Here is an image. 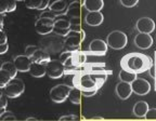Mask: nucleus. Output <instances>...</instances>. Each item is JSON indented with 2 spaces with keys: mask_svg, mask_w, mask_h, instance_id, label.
Returning a JSON list of instances; mask_svg holds the SVG:
<instances>
[{
  "mask_svg": "<svg viewBox=\"0 0 156 121\" xmlns=\"http://www.w3.org/2000/svg\"><path fill=\"white\" fill-rule=\"evenodd\" d=\"M152 64H153V60L150 56L142 53L126 54L120 60V66L122 69L136 73V75L147 71Z\"/></svg>",
  "mask_w": 156,
  "mask_h": 121,
  "instance_id": "nucleus-1",
  "label": "nucleus"
},
{
  "mask_svg": "<svg viewBox=\"0 0 156 121\" xmlns=\"http://www.w3.org/2000/svg\"><path fill=\"white\" fill-rule=\"evenodd\" d=\"M40 48L46 50L49 53H58L61 52L64 48V39L60 35L54 34L53 32L44 35L40 40Z\"/></svg>",
  "mask_w": 156,
  "mask_h": 121,
  "instance_id": "nucleus-2",
  "label": "nucleus"
},
{
  "mask_svg": "<svg viewBox=\"0 0 156 121\" xmlns=\"http://www.w3.org/2000/svg\"><path fill=\"white\" fill-rule=\"evenodd\" d=\"M128 42V38L127 35L124 32L120 30H114V32L110 33L107 35L106 38V43L110 48L114 49V50H122L127 46Z\"/></svg>",
  "mask_w": 156,
  "mask_h": 121,
  "instance_id": "nucleus-3",
  "label": "nucleus"
},
{
  "mask_svg": "<svg viewBox=\"0 0 156 121\" xmlns=\"http://www.w3.org/2000/svg\"><path fill=\"white\" fill-rule=\"evenodd\" d=\"M3 89H5V94L7 95V97L15 99V97H19L23 94L25 90V85L21 79L14 77L11 78V80L5 85Z\"/></svg>",
  "mask_w": 156,
  "mask_h": 121,
  "instance_id": "nucleus-4",
  "label": "nucleus"
},
{
  "mask_svg": "<svg viewBox=\"0 0 156 121\" xmlns=\"http://www.w3.org/2000/svg\"><path fill=\"white\" fill-rule=\"evenodd\" d=\"M71 32V23L69 19L65 14L58 15L53 23V33L56 35H60L62 37H65L68 33Z\"/></svg>",
  "mask_w": 156,
  "mask_h": 121,
  "instance_id": "nucleus-5",
  "label": "nucleus"
},
{
  "mask_svg": "<svg viewBox=\"0 0 156 121\" xmlns=\"http://www.w3.org/2000/svg\"><path fill=\"white\" fill-rule=\"evenodd\" d=\"M46 71L49 78L51 79H58L64 76L65 73V66L61 60H50L46 65Z\"/></svg>",
  "mask_w": 156,
  "mask_h": 121,
  "instance_id": "nucleus-6",
  "label": "nucleus"
},
{
  "mask_svg": "<svg viewBox=\"0 0 156 121\" xmlns=\"http://www.w3.org/2000/svg\"><path fill=\"white\" fill-rule=\"evenodd\" d=\"M72 85H58L50 90V99L54 103H63L68 97L69 90Z\"/></svg>",
  "mask_w": 156,
  "mask_h": 121,
  "instance_id": "nucleus-7",
  "label": "nucleus"
},
{
  "mask_svg": "<svg viewBox=\"0 0 156 121\" xmlns=\"http://www.w3.org/2000/svg\"><path fill=\"white\" fill-rule=\"evenodd\" d=\"M53 23L54 19H47V17H38L35 22V29L39 35L44 36L53 32Z\"/></svg>",
  "mask_w": 156,
  "mask_h": 121,
  "instance_id": "nucleus-8",
  "label": "nucleus"
},
{
  "mask_svg": "<svg viewBox=\"0 0 156 121\" xmlns=\"http://www.w3.org/2000/svg\"><path fill=\"white\" fill-rule=\"evenodd\" d=\"M81 42L83 40L80 37V30L79 32L71 30L64 37V47L67 50H76L77 48H79Z\"/></svg>",
  "mask_w": 156,
  "mask_h": 121,
  "instance_id": "nucleus-9",
  "label": "nucleus"
},
{
  "mask_svg": "<svg viewBox=\"0 0 156 121\" xmlns=\"http://www.w3.org/2000/svg\"><path fill=\"white\" fill-rule=\"evenodd\" d=\"M132 92L138 95H146L151 91V85L143 78H136L131 82Z\"/></svg>",
  "mask_w": 156,
  "mask_h": 121,
  "instance_id": "nucleus-10",
  "label": "nucleus"
},
{
  "mask_svg": "<svg viewBox=\"0 0 156 121\" xmlns=\"http://www.w3.org/2000/svg\"><path fill=\"white\" fill-rule=\"evenodd\" d=\"M107 43L102 39H93L89 44V52L92 55L103 56L107 52Z\"/></svg>",
  "mask_w": 156,
  "mask_h": 121,
  "instance_id": "nucleus-11",
  "label": "nucleus"
},
{
  "mask_svg": "<svg viewBox=\"0 0 156 121\" xmlns=\"http://www.w3.org/2000/svg\"><path fill=\"white\" fill-rule=\"evenodd\" d=\"M136 29L139 30V33H145V34H151L155 29V23L151 17L144 16L138 19V22L136 24Z\"/></svg>",
  "mask_w": 156,
  "mask_h": 121,
  "instance_id": "nucleus-12",
  "label": "nucleus"
},
{
  "mask_svg": "<svg viewBox=\"0 0 156 121\" xmlns=\"http://www.w3.org/2000/svg\"><path fill=\"white\" fill-rule=\"evenodd\" d=\"M134 44H136V48L141 49V50H146V49L151 48L152 44H153V38L150 34L139 33L134 37Z\"/></svg>",
  "mask_w": 156,
  "mask_h": 121,
  "instance_id": "nucleus-13",
  "label": "nucleus"
},
{
  "mask_svg": "<svg viewBox=\"0 0 156 121\" xmlns=\"http://www.w3.org/2000/svg\"><path fill=\"white\" fill-rule=\"evenodd\" d=\"M13 63H14L17 71L26 73V71L29 70V67H30V65H32L33 60H30L29 56H27L26 54H25V55L14 56V58H13Z\"/></svg>",
  "mask_w": 156,
  "mask_h": 121,
  "instance_id": "nucleus-14",
  "label": "nucleus"
},
{
  "mask_svg": "<svg viewBox=\"0 0 156 121\" xmlns=\"http://www.w3.org/2000/svg\"><path fill=\"white\" fill-rule=\"evenodd\" d=\"M116 94L120 99H129L130 95L132 94V88L131 83L125 82V81H119L116 85Z\"/></svg>",
  "mask_w": 156,
  "mask_h": 121,
  "instance_id": "nucleus-15",
  "label": "nucleus"
},
{
  "mask_svg": "<svg viewBox=\"0 0 156 121\" xmlns=\"http://www.w3.org/2000/svg\"><path fill=\"white\" fill-rule=\"evenodd\" d=\"M85 22L89 26H99L103 22V14L101 13V11H90V12H88L86 14Z\"/></svg>",
  "mask_w": 156,
  "mask_h": 121,
  "instance_id": "nucleus-16",
  "label": "nucleus"
},
{
  "mask_svg": "<svg viewBox=\"0 0 156 121\" xmlns=\"http://www.w3.org/2000/svg\"><path fill=\"white\" fill-rule=\"evenodd\" d=\"M81 10H83V5H80L79 0H75L72 3L67 5L66 11L64 14L68 17V19H73V17H80L81 15Z\"/></svg>",
  "mask_w": 156,
  "mask_h": 121,
  "instance_id": "nucleus-17",
  "label": "nucleus"
},
{
  "mask_svg": "<svg viewBox=\"0 0 156 121\" xmlns=\"http://www.w3.org/2000/svg\"><path fill=\"white\" fill-rule=\"evenodd\" d=\"M30 60L35 63H39V64H42V65H47L48 62L51 58H50V53L47 52L46 50L41 48H38L35 51V53L30 56Z\"/></svg>",
  "mask_w": 156,
  "mask_h": 121,
  "instance_id": "nucleus-18",
  "label": "nucleus"
},
{
  "mask_svg": "<svg viewBox=\"0 0 156 121\" xmlns=\"http://www.w3.org/2000/svg\"><path fill=\"white\" fill-rule=\"evenodd\" d=\"M66 8H67V3L65 0H49L48 9L51 10L55 14L60 15L65 13Z\"/></svg>",
  "mask_w": 156,
  "mask_h": 121,
  "instance_id": "nucleus-19",
  "label": "nucleus"
},
{
  "mask_svg": "<svg viewBox=\"0 0 156 121\" xmlns=\"http://www.w3.org/2000/svg\"><path fill=\"white\" fill-rule=\"evenodd\" d=\"M28 73L30 74V76H33V77H35V78L44 77V75H47L46 65H42V64L33 62L32 65H30V67H29Z\"/></svg>",
  "mask_w": 156,
  "mask_h": 121,
  "instance_id": "nucleus-20",
  "label": "nucleus"
},
{
  "mask_svg": "<svg viewBox=\"0 0 156 121\" xmlns=\"http://www.w3.org/2000/svg\"><path fill=\"white\" fill-rule=\"evenodd\" d=\"M49 5V0H25V5L32 10H42L47 9Z\"/></svg>",
  "mask_w": 156,
  "mask_h": 121,
  "instance_id": "nucleus-21",
  "label": "nucleus"
},
{
  "mask_svg": "<svg viewBox=\"0 0 156 121\" xmlns=\"http://www.w3.org/2000/svg\"><path fill=\"white\" fill-rule=\"evenodd\" d=\"M147 109H149V104L144 101H139L133 106V115L139 118H144Z\"/></svg>",
  "mask_w": 156,
  "mask_h": 121,
  "instance_id": "nucleus-22",
  "label": "nucleus"
},
{
  "mask_svg": "<svg viewBox=\"0 0 156 121\" xmlns=\"http://www.w3.org/2000/svg\"><path fill=\"white\" fill-rule=\"evenodd\" d=\"M85 9L88 12L90 11H101L104 7V1L103 0H86L85 5H83Z\"/></svg>",
  "mask_w": 156,
  "mask_h": 121,
  "instance_id": "nucleus-23",
  "label": "nucleus"
},
{
  "mask_svg": "<svg viewBox=\"0 0 156 121\" xmlns=\"http://www.w3.org/2000/svg\"><path fill=\"white\" fill-rule=\"evenodd\" d=\"M16 9V0H0V13L13 12Z\"/></svg>",
  "mask_w": 156,
  "mask_h": 121,
  "instance_id": "nucleus-24",
  "label": "nucleus"
},
{
  "mask_svg": "<svg viewBox=\"0 0 156 121\" xmlns=\"http://www.w3.org/2000/svg\"><path fill=\"white\" fill-rule=\"evenodd\" d=\"M81 91L78 88L72 87V89L69 90V93H68V97L69 101L73 103L74 105H79L81 102Z\"/></svg>",
  "mask_w": 156,
  "mask_h": 121,
  "instance_id": "nucleus-25",
  "label": "nucleus"
},
{
  "mask_svg": "<svg viewBox=\"0 0 156 121\" xmlns=\"http://www.w3.org/2000/svg\"><path fill=\"white\" fill-rule=\"evenodd\" d=\"M118 77H119L120 81H125V82H129L131 83L134 79L136 78V73H132V71H128L126 69H122L119 71L118 74Z\"/></svg>",
  "mask_w": 156,
  "mask_h": 121,
  "instance_id": "nucleus-26",
  "label": "nucleus"
},
{
  "mask_svg": "<svg viewBox=\"0 0 156 121\" xmlns=\"http://www.w3.org/2000/svg\"><path fill=\"white\" fill-rule=\"evenodd\" d=\"M0 68H2V69L7 70L8 73L10 74V76L12 78L16 77V74H17V69L16 67H15L14 63L13 62H5V63L1 64V67Z\"/></svg>",
  "mask_w": 156,
  "mask_h": 121,
  "instance_id": "nucleus-27",
  "label": "nucleus"
},
{
  "mask_svg": "<svg viewBox=\"0 0 156 121\" xmlns=\"http://www.w3.org/2000/svg\"><path fill=\"white\" fill-rule=\"evenodd\" d=\"M11 78L12 77L10 76V74L8 73L7 70L0 68V89H3L5 87V85L11 80Z\"/></svg>",
  "mask_w": 156,
  "mask_h": 121,
  "instance_id": "nucleus-28",
  "label": "nucleus"
},
{
  "mask_svg": "<svg viewBox=\"0 0 156 121\" xmlns=\"http://www.w3.org/2000/svg\"><path fill=\"white\" fill-rule=\"evenodd\" d=\"M39 17H47V19H55L56 17H58V14H55L54 12H52L51 10H47V11H44L41 14L39 15Z\"/></svg>",
  "mask_w": 156,
  "mask_h": 121,
  "instance_id": "nucleus-29",
  "label": "nucleus"
},
{
  "mask_svg": "<svg viewBox=\"0 0 156 121\" xmlns=\"http://www.w3.org/2000/svg\"><path fill=\"white\" fill-rule=\"evenodd\" d=\"M138 2H139V0H120V3L126 8L134 7L138 5Z\"/></svg>",
  "mask_w": 156,
  "mask_h": 121,
  "instance_id": "nucleus-30",
  "label": "nucleus"
},
{
  "mask_svg": "<svg viewBox=\"0 0 156 121\" xmlns=\"http://www.w3.org/2000/svg\"><path fill=\"white\" fill-rule=\"evenodd\" d=\"M144 118L145 119H156V108L147 109V112H146Z\"/></svg>",
  "mask_w": 156,
  "mask_h": 121,
  "instance_id": "nucleus-31",
  "label": "nucleus"
},
{
  "mask_svg": "<svg viewBox=\"0 0 156 121\" xmlns=\"http://www.w3.org/2000/svg\"><path fill=\"white\" fill-rule=\"evenodd\" d=\"M0 119H1V120H15L16 117H15L11 112H7V110H5V114L0 117Z\"/></svg>",
  "mask_w": 156,
  "mask_h": 121,
  "instance_id": "nucleus-32",
  "label": "nucleus"
},
{
  "mask_svg": "<svg viewBox=\"0 0 156 121\" xmlns=\"http://www.w3.org/2000/svg\"><path fill=\"white\" fill-rule=\"evenodd\" d=\"M38 48H39V47H36V46H27L26 48H25V53H26L27 56H29V57H30V56L35 53V51H36Z\"/></svg>",
  "mask_w": 156,
  "mask_h": 121,
  "instance_id": "nucleus-33",
  "label": "nucleus"
},
{
  "mask_svg": "<svg viewBox=\"0 0 156 121\" xmlns=\"http://www.w3.org/2000/svg\"><path fill=\"white\" fill-rule=\"evenodd\" d=\"M149 71H150L151 77H153L154 79L156 80V52H155V62L153 60V64H152V66L150 67Z\"/></svg>",
  "mask_w": 156,
  "mask_h": 121,
  "instance_id": "nucleus-34",
  "label": "nucleus"
},
{
  "mask_svg": "<svg viewBox=\"0 0 156 121\" xmlns=\"http://www.w3.org/2000/svg\"><path fill=\"white\" fill-rule=\"evenodd\" d=\"M98 90L99 89H94V90H90V91H81V95L86 97H90V96H93L98 93Z\"/></svg>",
  "mask_w": 156,
  "mask_h": 121,
  "instance_id": "nucleus-35",
  "label": "nucleus"
},
{
  "mask_svg": "<svg viewBox=\"0 0 156 121\" xmlns=\"http://www.w3.org/2000/svg\"><path fill=\"white\" fill-rule=\"evenodd\" d=\"M8 105V99H7V95L3 94L2 96L0 97V108H5Z\"/></svg>",
  "mask_w": 156,
  "mask_h": 121,
  "instance_id": "nucleus-36",
  "label": "nucleus"
},
{
  "mask_svg": "<svg viewBox=\"0 0 156 121\" xmlns=\"http://www.w3.org/2000/svg\"><path fill=\"white\" fill-rule=\"evenodd\" d=\"M78 116L76 115H65V116L60 117V120H77Z\"/></svg>",
  "mask_w": 156,
  "mask_h": 121,
  "instance_id": "nucleus-37",
  "label": "nucleus"
},
{
  "mask_svg": "<svg viewBox=\"0 0 156 121\" xmlns=\"http://www.w3.org/2000/svg\"><path fill=\"white\" fill-rule=\"evenodd\" d=\"M8 42V38H7V35L3 30H0V44L2 43H7Z\"/></svg>",
  "mask_w": 156,
  "mask_h": 121,
  "instance_id": "nucleus-38",
  "label": "nucleus"
},
{
  "mask_svg": "<svg viewBox=\"0 0 156 121\" xmlns=\"http://www.w3.org/2000/svg\"><path fill=\"white\" fill-rule=\"evenodd\" d=\"M8 50H9V44H8V42H7V43L0 44V55H1V54L7 53Z\"/></svg>",
  "mask_w": 156,
  "mask_h": 121,
  "instance_id": "nucleus-39",
  "label": "nucleus"
},
{
  "mask_svg": "<svg viewBox=\"0 0 156 121\" xmlns=\"http://www.w3.org/2000/svg\"><path fill=\"white\" fill-rule=\"evenodd\" d=\"M80 37H81V40H85V38H86V33H85V30H83V29H80Z\"/></svg>",
  "mask_w": 156,
  "mask_h": 121,
  "instance_id": "nucleus-40",
  "label": "nucleus"
},
{
  "mask_svg": "<svg viewBox=\"0 0 156 121\" xmlns=\"http://www.w3.org/2000/svg\"><path fill=\"white\" fill-rule=\"evenodd\" d=\"M5 108H0V117L5 114Z\"/></svg>",
  "mask_w": 156,
  "mask_h": 121,
  "instance_id": "nucleus-41",
  "label": "nucleus"
},
{
  "mask_svg": "<svg viewBox=\"0 0 156 121\" xmlns=\"http://www.w3.org/2000/svg\"><path fill=\"white\" fill-rule=\"evenodd\" d=\"M2 28H3V21L0 19V30H2Z\"/></svg>",
  "mask_w": 156,
  "mask_h": 121,
  "instance_id": "nucleus-42",
  "label": "nucleus"
},
{
  "mask_svg": "<svg viewBox=\"0 0 156 121\" xmlns=\"http://www.w3.org/2000/svg\"><path fill=\"white\" fill-rule=\"evenodd\" d=\"M5 13H0V19H2V21L5 19Z\"/></svg>",
  "mask_w": 156,
  "mask_h": 121,
  "instance_id": "nucleus-43",
  "label": "nucleus"
},
{
  "mask_svg": "<svg viewBox=\"0 0 156 121\" xmlns=\"http://www.w3.org/2000/svg\"><path fill=\"white\" fill-rule=\"evenodd\" d=\"M26 120H37V118H35V117H30V118H26Z\"/></svg>",
  "mask_w": 156,
  "mask_h": 121,
  "instance_id": "nucleus-44",
  "label": "nucleus"
},
{
  "mask_svg": "<svg viewBox=\"0 0 156 121\" xmlns=\"http://www.w3.org/2000/svg\"><path fill=\"white\" fill-rule=\"evenodd\" d=\"M79 1H80V5H85V1H86V0H79Z\"/></svg>",
  "mask_w": 156,
  "mask_h": 121,
  "instance_id": "nucleus-45",
  "label": "nucleus"
},
{
  "mask_svg": "<svg viewBox=\"0 0 156 121\" xmlns=\"http://www.w3.org/2000/svg\"><path fill=\"white\" fill-rule=\"evenodd\" d=\"M93 119H102V117H93Z\"/></svg>",
  "mask_w": 156,
  "mask_h": 121,
  "instance_id": "nucleus-46",
  "label": "nucleus"
},
{
  "mask_svg": "<svg viewBox=\"0 0 156 121\" xmlns=\"http://www.w3.org/2000/svg\"><path fill=\"white\" fill-rule=\"evenodd\" d=\"M16 1H25V0H16Z\"/></svg>",
  "mask_w": 156,
  "mask_h": 121,
  "instance_id": "nucleus-47",
  "label": "nucleus"
}]
</instances>
